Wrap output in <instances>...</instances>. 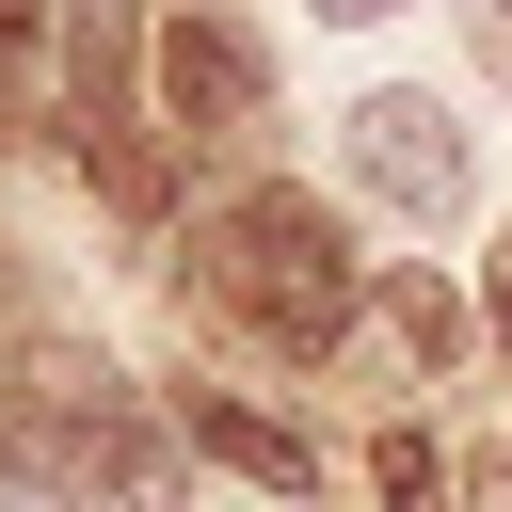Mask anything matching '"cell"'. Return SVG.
Returning a JSON list of instances; mask_svg holds the SVG:
<instances>
[{
	"mask_svg": "<svg viewBox=\"0 0 512 512\" xmlns=\"http://www.w3.org/2000/svg\"><path fill=\"white\" fill-rule=\"evenodd\" d=\"M208 304L256 320L272 352H336L352 304H368V272L336 256V224H320L304 192H240V208L208 224Z\"/></svg>",
	"mask_w": 512,
	"mask_h": 512,
	"instance_id": "obj_1",
	"label": "cell"
},
{
	"mask_svg": "<svg viewBox=\"0 0 512 512\" xmlns=\"http://www.w3.org/2000/svg\"><path fill=\"white\" fill-rule=\"evenodd\" d=\"M336 160H352V192H368L384 224H464V208H480V144H464V112L416 96V80L352 96V112H336Z\"/></svg>",
	"mask_w": 512,
	"mask_h": 512,
	"instance_id": "obj_2",
	"label": "cell"
},
{
	"mask_svg": "<svg viewBox=\"0 0 512 512\" xmlns=\"http://www.w3.org/2000/svg\"><path fill=\"white\" fill-rule=\"evenodd\" d=\"M160 96H176V128H240V112H256V48H240L224 16H176V32H160Z\"/></svg>",
	"mask_w": 512,
	"mask_h": 512,
	"instance_id": "obj_3",
	"label": "cell"
},
{
	"mask_svg": "<svg viewBox=\"0 0 512 512\" xmlns=\"http://www.w3.org/2000/svg\"><path fill=\"white\" fill-rule=\"evenodd\" d=\"M48 32H64V96H80V128H128V64H144L128 0H48Z\"/></svg>",
	"mask_w": 512,
	"mask_h": 512,
	"instance_id": "obj_4",
	"label": "cell"
},
{
	"mask_svg": "<svg viewBox=\"0 0 512 512\" xmlns=\"http://www.w3.org/2000/svg\"><path fill=\"white\" fill-rule=\"evenodd\" d=\"M192 448H208V464H240V480H272V496H304V432H288V416H256V400H192Z\"/></svg>",
	"mask_w": 512,
	"mask_h": 512,
	"instance_id": "obj_5",
	"label": "cell"
},
{
	"mask_svg": "<svg viewBox=\"0 0 512 512\" xmlns=\"http://www.w3.org/2000/svg\"><path fill=\"white\" fill-rule=\"evenodd\" d=\"M384 320H400V352H416V368H448V352H464V304H448L432 272H384Z\"/></svg>",
	"mask_w": 512,
	"mask_h": 512,
	"instance_id": "obj_6",
	"label": "cell"
},
{
	"mask_svg": "<svg viewBox=\"0 0 512 512\" xmlns=\"http://www.w3.org/2000/svg\"><path fill=\"white\" fill-rule=\"evenodd\" d=\"M80 176H96L112 208H160V144H128V128H80Z\"/></svg>",
	"mask_w": 512,
	"mask_h": 512,
	"instance_id": "obj_7",
	"label": "cell"
},
{
	"mask_svg": "<svg viewBox=\"0 0 512 512\" xmlns=\"http://www.w3.org/2000/svg\"><path fill=\"white\" fill-rule=\"evenodd\" d=\"M368 480H384V512H432V496H448V464H432V432H384V448H368Z\"/></svg>",
	"mask_w": 512,
	"mask_h": 512,
	"instance_id": "obj_8",
	"label": "cell"
},
{
	"mask_svg": "<svg viewBox=\"0 0 512 512\" xmlns=\"http://www.w3.org/2000/svg\"><path fill=\"white\" fill-rule=\"evenodd\" d=\"M32 48H48V0H0V80H32Z\"/></svg>",
	"mask_w": 512,
	"mask_h": 512,
	"instance_id": "obj_9",
	"label": "cell"
},
{
	"mask_svg": "<svg viewBox=\"0 0 512 512\" xmlns=\"http://www.w3.org/2000/svg\"><path fill=\"white\" fill-rule=\"evenodd\" d=\"M304 16H336V32H368V16H400V0H304Z\"/></svg>",
	"mask_w": 512,
	"mask_h": 512,
	"instance_id": "obj_10",
	"label": "cell"
},
{
	"mask_svg": "<svg viewBox=\"0 0 512 512\" xmlns=\"http://www.w3.org/2000/svg\"><path fill=\"white\" fill-rule=\"evenodd\" d=\"M496 352H512V256H496Z\"/></svg>",
	"mask_w": 512,
	"mask_h": 512,
	"instance_id": "obj_11",
	"label": "cell"
}]
</instances>
